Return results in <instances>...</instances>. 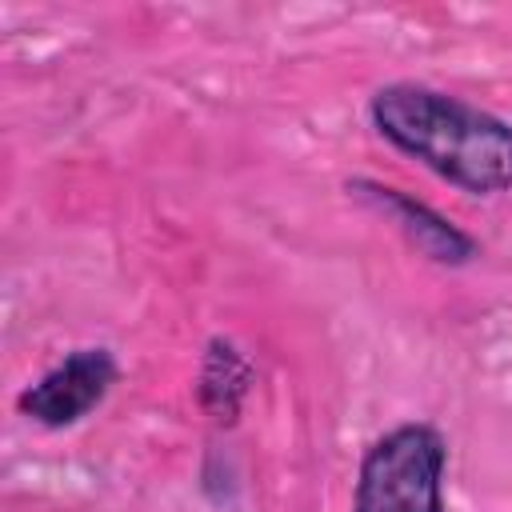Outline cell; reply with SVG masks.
I'll list each match as a JSON object with an SVG mask.
<instances>
[{
  "label": "cell",
  "instance_id": "1",
  "mask_svg": "<svg viewBox=\"0 0 512 512\" xmlns=\"http://www.w3.org/2000/svg\"><path fill=\"white\" fill-rule=\"evenodd\" d=\"M368 116L392 148L420 160L448 184L472 196H496L512 188L508 120L412 80L376 88L368 100Z\"/></svg>",
  "mask_w": 512,
  "mask_h": 512
},
{
  "label": "cell",
  "instance_id": "2",
  "mask_svg": "<svg viewBox=\"0 0 512 512\" xmlns=\"http://www.w3.org/2000/svg\"><path fill=\"white\" fill-rule=\"evenodd\" d=\"M448 448L432 424L384 432L360 460L352 512H444Z\"/></svg>",
  "mask_w": 512,
  "mask_h": 512
},
{
  "label": "cell",
  "instance_id": "3",
  "mask_svg": "<svg viewBox=\"0 0 512 512\" xmlns=\"http://www.w3.org/2000/svg\"><path fill=\"white\" fill-rule=\"evenodd\" d=\"M116 376L120 368L108 348H76L60 364H52L36 384H28L16 408L44 428H68L104 404Z\"/></svg>",
  "mask_w": 512,
  "mask_h": 512
},
{
  "label": "cell",
  "instance_id": "4",
  "mask_svg": "<svg viewBox=\"0 0 512 512\" xmlns=\"http://www.w3.org/2000/svg\"><path fill=\"white\" fill-rule=\"evenodd\" d=\"M356 188H364V196H372L400 228L404 236L436 264H468L476 256V240L468 232H460L452 220H444L436 208L412 200L408 192L400 188H388V184H372V180H360Z\"/></svg>",
  "mask_w": 512,
  "mask_h": 512
},
{
  "label": "cell",
  "instance_id": "5",
  "mask_svg": "<svg viewBox=\"0 0 512 512\" xmlns=\"http://www.w3.org/2000/svg\"><path fill=\"white\" fill-rule=\"evenodd\" d=\"M252 384H256L252 360L232 340L212 336L208 340V352H204V364H200V384H196L200 408L216 424H236V416H240Z\"/></svg>",
  "mask_w": 512,
  "mask_h": 512
}]
</instances>
